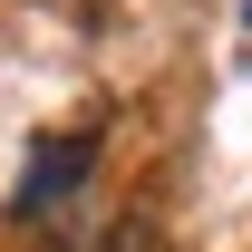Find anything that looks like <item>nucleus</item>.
Returning a JSON list of instances; mask_svg holds the SVG:
<instances>
[{
	"instance_id": "1",
	"label": "nucleus",
	"mask_w": 252,
	"mask_h": 252,
	"mask_svg": "<svg viewBox=\"0 0 252 252\" xmlns=\"http://www.w3.org/2000/svg\"><path fill=\"white\" fill-rule=\"evenodd\" d=\"M78 175H88V136H59V146L30 165V185H20V214H39V204H49V194H68Z\"/></svg>"
},
{
	"instance_id": "2",
	"label": "nucleus",
	"mask_w": 252,
	"mask_h": 252,
	"mask_svg": "<svg viewBox=\"0 0 252 252\" xmlns=\"http://www.w3.org/2000/svg\"><path fill=\"white\" fill-rule=\"evenodd\" d=\"M97 252H165V233H156V223H136V214H126V223H117V233H107Z\"/></svg>"
}]
</instances>
